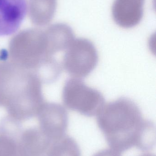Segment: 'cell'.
<instances>
[{
    "instance_id": "1",
    "label": "cell",
    "mask_w": 156,
    "mask_h": 156,
    "mask_svg": "<svg viewBox=\"0 0 156 156\" xmlns=\"http://www.w3.org/2000/svg\"><path fill=\"white\" fill-rule=\"evenodd\" d=\"M96 115L98 126L111 149L121 153L132 147L147 151L154 146V125L144 119L132 100L121 98L108 103Z\"/></svg>"
},
{
    "instance_id": "2",
    "label": "cell",
    "mask_w": 156,
    "mask_h": 156,
    "mask_svg": "<svg viewBox=\"0 0 156 156\" xmlns=\"http://www.w3.org/2000/svg\"><path fill=\"white\" fill-rule=\"evenodd\" d=\"M42 81L34 72L13 62L5 49L0 50V106L17 118L38 114L45 102Z\"/></svg>"
},
{
    "instance_id": "3",
    "label": "cell",
    "mask_w": 156,
    "mask_h": 156,
    "mask_svg": "<svg viewBox=\"0 0 156 156\" xmlns=\"http://www.w3.org/2000/svg\"><path fill=\"white\" fill-rule=\"evenodd\" d=\"M8 52L13 63L35 73L42 82L52 83L61 74V63L50 53L46 34H20L11 40Z\"/></svg>"
},
{
    "instance_id": "4",
    "label": "cell",
    "mask_w": 156,
    "mask_h": 156,
    "mask_svg": "<svg viewBox=\"0 0 156 156\" xmlns=\"http://www.w3.org/2000/svg\"><path fill=\"white\" fill-rule=\"evenodd\" d=\"M62 101L68 109L89 117L97 115L104 105L100 92L89 87L81 79L74 78L65 83Z\"/></svg>"
},
{
    "instance_id": "5",
    "label": "cell",
    "mask_w": 156,
    "mask_h": 156,
    "mask_svg": "<svg viewBox=\"0 0 156 156\" xmlns=\"http://www.w3.org/2000/svg\"><path fill=\"white\" fill-rule=\"evenodd\" d=\"M98 60L97 49L90 40L75 38L65 51L61 65L71 76L81 79L88 76L93 71Z\"/></svg>"
},
{
    "instance_id": "6",
    "label": "cell",
    "mask_w": 156,
    "mask_h": 156,
    "mask_svg": "<svg viewBox=\"0 0 156 156\" xmlns=\"http://www.w3.org/2000/svg\"><path fill=\"white\" fill-rule=\"evenodd\" d=\"M27 10L26 0H0V36L15 33L24 19Z\"/></svg>"
},
{
    "instance_id": "7",
    "label": "cell",
    "mask_w": 156,
    "mask_h": 156,
    "mask_svg": "<svg viewBox=\"0 0 156 156\" xmlns=\"http://www.w3.org/2000/svg\"><path fill=\"white\" fill-rule=\"evenodd\" d=\"M144 3V0H115L112 6L114 22L123 28L137 25L143 18Z\"/></svg>"
},
{
    "instance_id": "8",
    "label": "cell",
    "mask_w": 156,
    "mask_h": 156,
    "mask_svg": "<svg viewBox=\"0 0 156 156\" xmlns=\"http://www.w3.org/2000/svg\"><path fill=\"white\" fill-rule=\"evenodd\" d=\"M38 114L46 120L50 129L57 135H63L68 122L67 113L64 107L55 103L45 102Z\"/></svg>"
},
{
    "instance_id": "9",
    "label": "cell",
    "mask_w": 156,
    "mask_h": 156,
    "mask_svg": "<svg viewBox=\"0 0 156 156\" xmlns=\"http://www.w3.org/2000/svg\"><path fill=\"white\" fill-rule=\"evenodd\" d=\"M53 156H81V152L73 138L65 136L56 147Z\"/></svg>"
},
{
    "instance_id": "10",
    "label": "cell",
    "mask_w": 156,
    "mask_h": 156,
    "mask_svg": "<svg viewBox=\"0 0 156 156\" xmlns=\"http://www.w3.org/2000/svg\"><path fill=\"white\" fill-rule=\"evenodd\" d=\"M93 156H122L119 152L113 149H104L99 151Z\"/></svg>"
},
{
    "instance_id": "11",
    "label": "cell",
    "mask_w": 156,
    "mask_h": 156,
    "mask_svg": "<svg viewBox=\"0 0 156 156\" xmlns=\"http://www.w3.org/2000/svg\"><path fill=\"white\" fill-rule=\"evenodd\" d=\"M140 156H155V155L151 154H145Z\"/></svg>"
}]
</instances>
